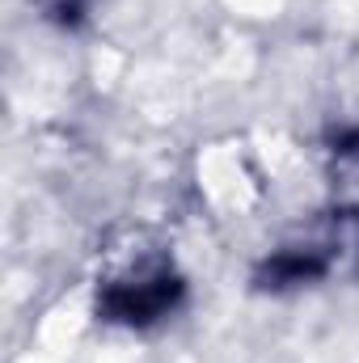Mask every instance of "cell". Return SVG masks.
Wrapping results in <instances>:
<instances>
[{"mask_svg": "<svg viewBox=\"0 0 359 363\" xmlns=\"http://www.w3.org/2000/svg\"><path fill=\"white\" fill-rule=\"evenodd\" d=\"M186 296V279L174 271L170 258H153L148 267H136L131 274L106 279L97 287V317L110 325H157L161 317H170Z\"/></svg>", "mask_w": 359, "mask_h": 363, "instance_id": "obj_1", "label": "cell"}, {"mask_svg": "<svg viewBox=\"0 0 359 363\" xmlns=\"http://www.w3.org/2000/svg\"><path fill=\"white\" fill-rule=\"evenodd\" d=\"M326 271H330V250L326 245H287V250H275L267 262L258 267L254 283L270 287V291H283V287L313 283Z\"/></svg>", "mask_w": 359, "mask_h": 363, "instance_id": "obj_2", "label": "cell"}, {"mask_svg": "<svg viewBox=\"0 0 359 363\" xmlns=\"http://www.w3.org/2000/svg\"><path fill=\"white\" fill-rule=\"evenodd\" d=\"M330 152L338 157V165H347V169H359V131H338Z\"/></svg>", "mask_w": 359, "mask_h": 363, "instance_id": "obj_3", "label": "cell"}]
</instances>
